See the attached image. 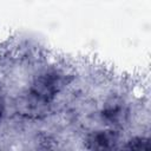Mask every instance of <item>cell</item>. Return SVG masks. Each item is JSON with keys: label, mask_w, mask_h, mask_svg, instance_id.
I'll return each instance as SVG.
<instances>
[{"label": "cell", "mask_w": 151, "mask_h": 151, "mask_svg": "<svg viewBox=\"0 0 151 151\" xmlns=\"http://www.w3.org/2000/svg\"><path fill=\"white\" fill-rule=\"evenodd\" d=\"M63 86V76L57 72H46L34 80L31 87V93L39 99L48 103L54 98V96L61 90Z\"/></svg>", "instance_id": "1"}, {"label": "cell", "mask_w": 151, "mask_h": 151, "mask_svg": "<svg viewBox=\"0 0 151 151\" xmlns=\"http://www.w3.org/2000/svg\"><path fill=\"white\" fill-rule=\"evenodd\" d=\"M17 107L20 114H24L28 118H39L42 114H45L47 103L29 93V96L24 97L19 100Z\"/></svg>", "instance_id": "2"}, {"label": "cell", "mask_w": 151, "mask_h": 151, "mask_svg": "<svg viewBox=\"0 0 151 151\" xmlns=\"http://www.w3.org/2000/svg\"><path fill=\"white\" fill-rule=\"evenodd\" d=\"M117 142V134L114 131H98L88 139L90 149H111Z\"/></svg>", "instance_id": "3"}, {"label": "cell", "mask_w": 151, "mask_h": 151, "mask_svg": "<svg viewBox=\"0 0 151 151\" xmlns=\"http://www.w3.org/2000/svg\"><path fill=\"white\" fill-rule=\"evenodd\" d=\"M127 147H129V149H147V147H149L147 139H144V138L131 139V140L129 142Z\"/></svg>", "instance_id": "4"}]
</instances>
